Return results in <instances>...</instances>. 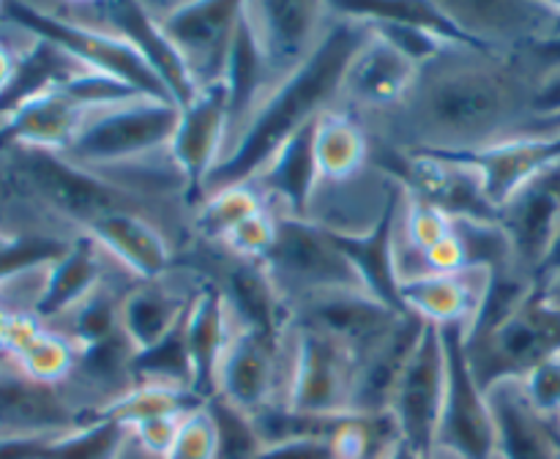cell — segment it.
Returning <instances> with one entry per match:
<instances>
[{
	"label": "cell",
	"instance_id": "6da1fadb",
	"mask_svg": "<svg viewBox=\"0 0 560 459\" xmlns=\"http://www.w3.org/2000/svg\"><path fill=\"white\" fill-rule=\"evenodd\" d=\"M534 60L501 49L452 44L419 69L402 107L372 137L399 153H468L539 129Z\"/></svg>",
	"mask_w": 560,
	"mask_h": 459
},
{
	"label": "cell",
	"instance_id": "7a4b0ae2",
	"mask_svg": "<svg viewBox=\"0 0 560 459\" xmlns=\"http://www.w3.org/2000/svg\"><path fill=\"white\" fill-rule=\"evenodd\" d=\"M334 5V20L323 36L320 47L299 71L279 82L271 96L266 98L252 123L224 156V162L213 169L202 195L222 186L246 184L262 169V164L301 129L315 123L326 109L337 104L339 82L355 49L370 38V25L359 16Z\"/></svg>",
	"mask_w": 560,
	"mask_h": 459
},
{
	"label": "cell",
	"instance_id": "3957f363",
	"mask_svg": "<svg viewBox=\"0 0 560 459\" xmlns=\"http://www.w3.org/2000/svg\"><path fill=\"white\" fill-rule=\"evenodd\" d=\"M180 107L167 98L131 96L96 107L60 158L91 173L145 162L170 151Z\"/></svg>",
	"mask_w": 560,
	"mask_h": 459
},
{
	"label": "cell",
	"instance_id": "277c9868",
	"mask_svg": "<svg viewBox=\"0 0 560 459\" xmlns=\"http://www.w3.org/2000/svg\"><path fill=\"white\" fill-rule=\"evenodd\" d=\"M260 266L288 309L331 290H364L353 262L345 257L334 235L310 219L279 216L277 244Z\"/></svg>",
	"mask_w": 560,
	"mask_h": 459
},
{
	"label": "cell",
	"instance_id": "5b68a950",
	"mask_svg": "<svg viewBox=\"0 0 560 459\" xmlns=\"http://www.w3.org/2000/svg\"><path fill=\"white\" fill-rule=\"evenodd\" d=\"M465 350L485 391L495 382L523 380L560 350V311L545 298L541 287H536L501 326L485 337L465 339Z\"/></svg>",
	"mask_w": 560,
	"mask_h": 459
},
{
	"label": "cell",
	"instance_id": "8992f818",
	"mask_svg": "<svg viewBox=\"0 0 560 459\" xmlns=\"http://www.w3.org/2000/svg\"><path fill=\"white\" fill-rule=\"evenodd\" d=\"M446 348V399L435 435V451L452 459H498V429L490 399L474 375L465 331L441 328Z\"/></svg>",
	"mask_w": 560,
	"mask_h": 459
},
{
	"label": "cell",
	"instance_id": "52a82bcc",
	"mask_svg": "<svg viewBox=\"0 0 560 459\" xmlns=\"http://www.w3.org/2000/svg\"><path fill=\"white\" fill-rule=\"evenodd\" d=\"M241 3L235 0L148 3L159 31L184 60L197 91L224 82L230 47L241 22Z\"/></svg>",
	"mask_w": 560,
	"mask_h": 459
},
{
	"label": "cell",
	"instance_id": "ba28073f",
	"mask_svg": "<svg viewBox=\"0 0 560 459\" xmlns=\"http://www.w3.org/2000/svg\"><path fill=\"white\" fill-rule=\"evenodd\" d=\"M353 380L355 355L345 344L290 322V408L326 419L348 415Z\"/></svg>",
	"mask_w": 560,
	"mask_h": 459
},
{
	"label": "cell",
	"instance_id": "9c48e42d",
	"mask_svg": "<svg viewBox=\"0 0 560 459\" xmlns=\"http://www.w3.org/2000/svg\"><path fill=\"white\" fill-rule=\"evenodd\" d=\"M290 328L271 339L235 320V333L217 372V393L255 415L268 404H288Z\"/></svg>",
	"mask_w": 560,
	"mask_h": 459
},
{
	"label": "cell",
	"instance_id": "30bf717a",
	"mask_svg": "<svg viewBox=\"0 0 560 459\" xmlns=\"http://www.w3.org/2000/svg\"><path fill=\"white\" fill-rule=\"evenodd\" d=\"M421 66L405 58L392 44L377 36L366 38L345 69L339 82V96L334 107L345 109L370 131H375L383 120L392 118L405 98L410 96Z\"/></svg>",
	"mask_w": 560,
	"mask_h": 459
},
{
	"label": "cell",
	"instance_id": "8fae6325",
	"mask_svg": "<svg viewBox=\"0 0 560 459\" xmlns=\"http://www.w3.org/2000/svg\"><path fill=\"white\" fill-rule=\"evenodd\" d=\"M446 399V348L441 328H421L416 348L399 375L392 397V415L397 419L402 440L421 454L435 451L438 424Z\"/></svg>",
	"mask_w": 560,
	"mask_h": 459
},
{
	"label": "cell",
	"instance_id": "7c38bea8",
	"mask_svg": "<svg viewBox=\"0 0 560 459\" xmlns=\"http://www.w3.org/2000/svg\"><path fill=\"white\" fill-rule=\"evenodd\" d=\"M93 421L66 382L36 380L0 355V437H58Z\"/></svg>",
	"mask_w": 560,
	"mask_h": 459
},
{
	"label": "cell",
	"instance_id": "4fadbf2b",
	"mask_svg": "<svg viewBox=\"0 0 560 459\" xmlns=\"http://www.w3.org/2000/svg\"><path fill=\"white\" fill-rule=\"evenodd\" d=\"M11 9H14V14L20 16L25 25H31L33 31L47 36L49 42L60 44L66 52L74 55V58L80 60V63H85L88 69L126 82V85L137 87V91L145 93V96L173 102V96H170L167 87L162 85V80L153 74V69L145 63V58H142L126 38L115 36V33L96 31V27H82L74 25V22H63L58 20V16L47 14L42 5H11Z\"/></svg>",
	"mask_w": 560,
	"mask_h": 459
},
{
	"label": "cell",
	"instance_id": "5bb4252c",
	"mask_svg": "<svg viewBox=\"0 0 560 459\" xmlns=\"http://www.w3.org/2000/svg\"><path fill=\"white\" fill-rule=\"evenodd\" d=\"M244 16L277 82H284L320 47L334 5L331 0H244Z\"/></svg>",
	"mask_w": 560,
	"mask_h": 459
},
{
	"label": "cell",
	"instance_id": "9a60e30c",
	"mask_svg": "<svg viewBox=\"0 0 560 459\" xmlns=\"http://www.w3.org/2000/svg\"><path fill=\"white\" fill-rule=\"evenodd\" d=\"M438 5L468 42L485 49L517 52L560 31L558 3L545 0H438Z\"/></svg>",
	"mask_w": 560,
	"mask_h": 459
},
{
	"label": "cell",
	"instance_id": "2e32d148",
	"mask_svg": "<svg viewBox=\"0 0 560 459\" xmlns=\"http://www.w3.org/2000/svg\"><path fill=\"white\" fill-rule=\"evenodd\" d=\"M408 315L372 298L366 290H331L290 309V322L312 328L345 344L355 361L381 344Z\"/></svg>",
	"mask_w": 560,
	"mask_h": 459
},
{
	"label": "cell",
	"instance_id": "e0dca14e",
	"mask_svg": "<svg viewBox=\"0 0 560 459\" xmlns=\"http://www.w3.org/2000/svg\"><path fill=\"white\" fill-rule=\"evenodd\" d=\"M517 271L539 282L560 229V162L530 178L498 211Z\"/></svg>",
	"mask_w": 560,
	"mask_h": 459
},
{
	"label": "cell",
	"instance_id": "ac0fdd59",
	"mask_svg": "<svg viewBox=\"0 0 560 459\" xmlns=\"http://www.w3.org/2000/svg\"><path fill=\"white\" fill-rule=\"evenodd\" d=\"M230 140V109L224 82L200 87L180 107L178 129L170 142V156L189 184L191 202L202 197L208 178L222 164Z\"/></svg>",
	"mask_w": 560,
	"mask_h": 459
},
{
	"label": "cell",
	"instance_id": "d6986e66",
	"mask_svg": "<svg viewBox=\"0 0 560 459\" xmlns=\"http://www.w3.org/2000/svg\"><path fill=\"white\" fill-rule=\"evenodd\" d=\"M402 184H397L386 169L372 162V167H366L355 178L317 186L306 219L331 235L359 238L383 222L388 208L402 197Z\"/></svg>",
	"mask_w": 560,
	"mask_h": 459
},
{
	"label": "cell",
	"instance_id": "ffe728a7",
	"mask_svg": "<svg viewBox=\"0 0 560 459\" xmlns=\"http://www.w3.org/2000/svg\"><path fill=\"white\" fill-rule=\"evenodd\" d=\"M446 156L470 164L485 184L487 200L495 211H501L530 178L560 162V126L512 137L481 151L446 153Z\"/></svg>",
	"mask_w": 560,
	"mask_h": 459
},
{
	"label": "cell",
	"instance_id": "44dd1931",
	"mask_svg": "<svg viewBox=\"0 0 560 459\" xmlns=\"http://www.w3.org/2000/svg\"><path fill=\"white\" fill-rule=\"evenodd\" d=\"M202 284H206V276L178 262L164 276L137 282L129 290L124 306H120V331L129 337L137 353L153 348L159 339L173 331Z\"/></svg>",
	"mask_w": 560,
	"mask_h": 459
},
{
	"label": "cell",
	"instance_id": "7402d4cb",
	"mask_svg": "<svg viewBox=\"0 0 560 459\" xmlns=\"http://www.w3.org/2000/svg\"><path fill=\"white\" fill-rule=\"evenodd\" d=\"M490 276L492 273L481 268H463V271L413 279L399 287L402 309L427 326H457L468 333L481 309Z\"/></svg>",
	"mask_w": 560,
	"mask_h": 459
},
{
	"label": "cell",
	"instance_id": "603a6c76",
	"mask_svg": "<svg viewBox=\"0 0 560 459\" xmlns=\"http://www.w3.org/2000/svg\"><path fill=\"white\" fill-rule=\"evenodd\" d=\"M85 233L96 238L107 255L140 282L164 276L178 266V246L153 219L142 213H107L96 219Z\"/></svg>",
	"mask_w": 560,
	"mask_h": 459
},
{
	"label": "cell",
	"instance_id": "cb8c5ba5",
	"mask_svg": "<svg viewBox=\"0 0 560 459\" xmlns=\"http://www.w3.org/2000/svg\"><path fill=\"white\" fill-rule=\"evenodd\" d=\"M312 134H315V123L290 137L252 178V184L262 191L268 208L277 216H310L312 200H315V191L320 186Z\"/></svg>",
	"mask_w": 560,
	"mask_h": 459
},
{
	"label": "cell",
	"instance_id": "d4e9b609",
	"mask_svg": "<svg viewBox=\"0 0 560 459\" xmlns=\"http://www.w3.org/2000/svg\"><path fill=\"white\" fill-rule=\"evenodd\" d=\"M498 429V459H560L556 424L525 397L523 380L487 388Z\"/></svg>",
	"mask_w": 560,
	"mask_h": 459
},
{
	"label": "cell",
	"instance_id": "484cf974",
	"mask_svg": "<svg viewBox=\"0 0 560 459\" xmlns=\"http://www.w3.org/2000/svg\"><path fill=\"white\" fill-rule=\"evenodd\" d=\"M277 76H273L271 66H268L266 52H262L260 42H257L255 31L244 16V3H241V22L235 31L233 47H230L228 69H224V87H228V109H230V140L228 153L244 134L246 126L257 115V109L266 104L277 87ZM224 153V156H228ZM224 162V158H222Z\"/></svg>",
	"mask_w": 560,
	"mask_h": 459
},
{
	"label": "cell",
	"instance_id": "4316f807",
	"mask_svg": "<svg viewBox=\"0 0 560 459\" xmlns=\"http://www.w3.org/2000/svg\"><path fill=\"white\" fill-rule=\"evenodd\" d=\"M235 333V317L213 282L202 284L186 311V348L195 375V393L208 402L217 393V372Z\"/></svg>",
	"mask_w": 560,
	"mask_h": 459
},
{
	"label": "cell",
	"instance_id": "83f0119b",
	"mask_svg": "<svg viewBox=\"0 0 560 459\" xmlns=\"http://www.w3.org/2000/svg\"><path fill=\"white\" fill-rule=\"evenodd\" d=\"M421 328L424 322L408 315L381 344H375L370 353L355 361L350 413H386L392 408L394 388L413 353Z\"/></svg>",
	"mask_w": 560,
	"mask_h": 459
},
{
	"label": "cell",
	"instance_id": "f1b7e54d",
	"mask_svg": "<svg viewBox=\"0 0 560 459\" xmlns=\"http://www.w3.org/2000/svg\"><path fill=\"white\" fill-rule=\"evenodd\" d=\"M115 266L120 262H115L96 238L80 233L49 268L47 290H44L36 315L44 322L66 315L82 298H88L113 273Z\"/></svg>",
	"mask_w": 560,
	"mask_h": 459
},
{
	"label": "cell",
	"instance_id": "f546056e",
	"mask_svg": "<svg viewBox=\"0 0 560 459\" xmlns=\"http://www.w3.org/2000/svg\"><path fill=\"white\" fill-rule=\"evenodd\" d=\"M312 145L320 184H339L372 167L375 137L359 118L331 107L315 120Z\"/></svg>",
	"mask_w": 560,
	"mask_h": 459
},
{
	"label": "cell",
	"instance_id": "4dcf8cb0",
	"mask_svg": "<svg viewBox=\"0 0 560 459\" xmlns=\"http://www.w3.org/2000/svg\"><path fill=\"white\" fill-rule=\"evenodd\" d=\"M402 197L388 208V213L383 216V222L377 224L375 229H370L366 235H359V238L334 235V240H337L339 249L345 251V257L353 262L355 273H359L366 293H370L372 298L383 301L386 306H392V309L408 315V311L402 309L397 268H394V222H397V211Z\"/></svg>",
	"mask_w": 560,
	"mask_h": 459
},
{
	"label": "cell",
	"instance_id": "1f68e13d",
	"mask_svg": "<svg viewBox=\"0 0 560 459\" xmlns=\"http://www.w3.org/2000/svg\"><path fill=\"white\" fill-rule=\"evenodd\" d=\"M268 202L262 191L252 180L235 186H222L197 200L191 213V229H195V244L219 246L230 233L241 227L246 219L266 211Z\"/></svg>",
	"mask_w": 560,
	"mask_h": 459
},
{
	"label": "cell",
	"instance_id": "d6a6232c",
	"mask_svg": "<svg viewBox=\"0 0 560 459\" xmlns=\"http://www.w3.org/2000/svg\"><path fill=\"white\" fill-rule=\"evenodd\" d=\"M402 443V432L392 410L348 413L331 432V448L337 459H392Z\"/></svg>",
	"mask_w": 560,
	"mask_h": 459
},
{
	"label": "cell",
	"instance_id": "836d02e7",
	"mask_svg": "<svg viewBox=\"0 0 560 459\" xmlns=\"http://www.w3.org/2000/svg\"><path fill=\"white\" fill-rule=\"evenodd\" d=\"M135 380L137 386L140 382H156V386L195 391V375H191V358L189 348H186V315L175 322L167 337L159 339L153 348L137 353Z\"/></svg>",
	"mask_w": 560,
	"mask_h": 459
},
{
	"label": "cell",
	"instance_id": "e575fe53",
	"mask_svg": "<svg viewBox=\"0 0 560 459\" xmlns=\"http://www.w3.org/2000/svg\"><path fill=\"white\" fill-rule=\"evenodd\" d=\"M9 358H14L16 366L31 377H36V380L63 386V382H69L71 372H74L80 348L69 337H63V333L44 322Z\"/></svg>",
	"mask_w": 560,
	"mask_h": 459
},
{
	"label": "cell",
	"instance_id": "d590c367",
	"mask_svg": "<svg viewBox=\"0 0 560 459\" xmlns=\"http://www.w3.org/2000/svg\"><path fill=\"white\" fill-rule=\"evenodd\" d=\"M202 402L195 391H184V388H170V386H156V382H140V386L131 388L113 410H109V419L120 421L124 426H137L142 421L153 419H167V415H184L189 410L200 408Z\"/></svg>",
	"mask_w": 560,
	"mask_h": 459
},
{
	"label": "cell",
	"instance_id": "8d00e7d4",
	"mask_svg": "<svg viewBox=\"0 0 560 459\" xmlns=\"http://www.w3.org/2000/svg\"><path fill=\"white\" fill-rule=\"evenodd\" d=\"M208 413L217 429V457L213 459H257L266 448L260 429L255 424V415L235 408L228 399H208Z\"/></svg>",
	"mask_w": 560,
	"mask_h": 459
},
{
	"label": "cell",
	"instance_id": "74e56055",
	"mask_svg": "<svg viewBox=\"0 0 560 459\" xmlns=\"http://www.w3.org/2000/svg\"><path fill=\"white\" fill-rule=\"evenodd\" d=\"M359 20H364V16H359ZM364 22L370 25L372 36L392 44L394 49H399L405 58L416 60L419 66H424L427 60H432L435 55H441L443 49L454 44L448 42V38L438 36V33L430 31V27L419 25V22H402V20H364Z\"/></svg>",
	"mask_w": 560,
	"mask_h": 459
},
{
	"label": "cell",
	"instance_id": "f35d334b",
	"mask_svg": "<svg viewBox=\"0 0 560 459\" xmlns=\"http://www.w3.org/2000/svg\"><path fill=\"white\" fill-rule=\"evenodd\" d=\"M279 233V216L266 208L257 216L246 219L235 233H230L228 238L219 244V249L228 251L230 257H238L246 262H262L268 257V251L277 244Z\"/></svg>",
	"mask_w": 560,
	"mask_h": 459
},
{
	"label": "cell",
	"instance_id": "ab89813d",
	"mask_svg": "<svg viewBox=\"0 0 560 459\" xmlns=\"http://www.w3.org/2000/svg\"><path fill=\"white\" fill-rule=\"evenodd\" d=\"M217 457V429L208 413V404L189 410L180 419L175 440L164 459H213Z\"/></svg>",
	"mask_w": 560,
	"mask_h": 459
},
{
	"label": "cell",
	"instance_id": "60d3db41",
	"mask_svg": "<svg viewBox=\"0 0 560 459\" xmlns=\"http://www.w3.org/2000/svg\"><path fill=\"white\" fill-rule=\"evenodd\" d=\"M523 388L528 402L545 419L556 421L560 415V350L541 361L534 372L523 377Z\"/></svg>",
	"mask_w": 560,
	"mask_h": 459
},
{
	"label": "cell",
	"instance_id": "b9f144b4",
	"mask_svg": "<svg viewBox=\"0 0 560 459\" xmlns=\"http://www.w3.org/2000/svg\"><path fill=\"white\" fill-rule=\"evenodd\" d=\"M257 459H337L331 437H293V440L268 443Z\"/></svg>",
	"mask_w": 560,
	"mask_h": 459
},
{
	"label": "cell",
	"instance_id": "7bdbcfd3",
	"mask_svg": "<svg viewBox=\"0 0 560 459\" xmlns=\"http://www.w3.org/2000/svg\"><path fill=\"white\" fill-rule=\"evenodd\" d=\"M534 118L539 129L560 126V69L539 76L534 91Z\"/></svg>",
	"mask_w": 560,
	"mask_h": 459
},
{
	"label": "cell",
	"instance_id": "ee69618b",
	"mask_svg": "<svg viewBox=\"0 0 560 459\" xmlns=\"http://www.w3.org/2000/svg\"><path fill=\"white\" fill-rule=\"evenodd\" d=\"M184 415H167V419L142 421V424L131 426V435H135L137 443H140L142 448H148L151 454L167 457L170 446H173L175 440V432H178V424Z\"/></svg>",
	"mask_w": 560,
	"mask_h": 459
},
{
	"label": "cell",
	"instance_id": "f6af8a7d",
	"mask_svg": "<svg viewBox=\"0 0 560 459\" xmlns=\"http://www.w3.org/2000/svg\"><path fill=\"white\" fill-rule=\"evenodd\" d=\"M525 55L534 60V66L539 69V76L547 74V71L560 69V31L556 36L545 38V42H536L530 47H525Z\"/></svg>",
	"mask_w": 560,
	"mask_h": 459
},
{
	"label": "cell",
	"instance_id": "bcb514c9",
	"mask_svg": "<svg viewBox=\"0 0 560 459\" xmlns=\"http://www.w3.org/2000/svg\"><path fill=\"white\" fill-rule=\"evenodd\" d=\"M115 459H164V457H159V454H151L148 448H142L140 443H137V437L129 432V437H126V443L120 446L118 457Z\"/></svg>",
	"mask_w": 560,
	"mask_h": 459
},
{
	"label": "cell",
	"instance_id": "7dc6e473",
	"mask_svg": "<svg viewBox=\"0 0 560 459\" xmlns=\"http://www.w3.org/2000/svg\"><path fill=\"white\" fill-rule=\"evenodd\" d=\"M539 287H541V293H545V298L560 311V271L552 273V276L541 279Z\"/></svg>",
	"mask_w": 560,
	"mask_h": 459
},
{
	"label": "cell",
	"instance_id": "c3c4849f",
	"mask_svg": "<svg viewBox=\"0 0 560 459\" xmlns=\"http://www.w3.org/2000/svg\"><path fill=\"white\" fill-rule=\"evenodd\" d=\"M556 271H560V229H558V238H556V246H552L550 257H547V266H545V271H541L539 282H541V279L552 276V273H556Z\"/></svg>",
	"mask_w": 560,
	"mask_h": 459
},
{
	"label": "cell",
	"instance_id": "681fc988",
	"mask_svg": "<svg viewBox=\"0 0 560 459\" xmlns=\"http://www.w3.org/2000/svg\"><path fill=\"white\" fill-rule=\"evenodd\" d=\"M392 459H435V457H432V454L416 451V448H410L408 443H402V446L397 448V454H394Z\"/></svg>",
	"mask_w": 560,
	"mask_h": 459
},
{
	"label": "cell",
	"instance_id": "f907efd6",
	"mask_svg": "<svg viewBox=\"0 0 560 459\" xmlns=\"http://www.w3.org/2000/svg\"><path fill=\"white\" fill-rule=\"evenodd\" d=\"M432 457H435V459H452V457H446V454H432Z\"/></svg>",
	"mask_w": 560,
	"mask_h": 459
},
{
	"label": "cell",
	"instance_id": "816d5d0a",
	"mask_svg": "<svg viewBox=\"0 0 560 459\" xmlns=\"http://www.w3.org/2000/svg\"><path fill=\"white\" fill-rule=\"evenodd\" d=\"M552 424H556V429H558V435H560V415H558L556 421H552Z\"/></svg>",
	"mask_w": 560,
	"mask_h": 459
},
{
	"label": "cell",
	"instance_id": "f5cc1de1",
	"mask_svg": "<svg viewBox=\"0 0 560 459\" xmlns=\"http://www.w3.org/2000/svg\"><path fill=\"white\" fill-rule=\"evenodd\" d=\"M556 432H558V429H556ZM558 443H560V435H558Z\"/></svg>",
	"mask_w": 560,
	"mask_h": 459
}]
</instances>
